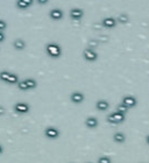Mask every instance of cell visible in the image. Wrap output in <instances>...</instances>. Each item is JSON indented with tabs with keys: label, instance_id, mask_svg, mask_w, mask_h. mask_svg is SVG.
Instances as JSON below:
<instances>
[{
	"label": "cell",
	"instance_id": "cell-1",
	"mask_svg": "<svg viewBox=\"0 0 149 163\" xmlns=\"http://www.w3.org/2000/svg\"><path fill=\"white\" fill-rule=\"evenodd\" d=\"M0 81L5 82V83L11 84V85H14L20 79L16 73H12V72L7 71V70H2V71H0Z\"/></svg>",
	"mask_w": 149,
	"mask_h": 163
},
{
	"label": "cell",
	"instance_id": "cell-2",
	"mask_svg": "<svg viewBox=\"0 0 149 163\" xmlns=\"http://www.w3.org/2000/svg\"><path fill=\"white\" fill-rule=\"evenodd\" d=\"M46 53L48 54V56H50L51 58H58L62 55V49L57 43L50 42V43L46 46Z\"/></svg>",
	"mask_w": 149,
	"mask_h": 163
},
{
	"label": "cell",
	"instance_id": "cell-3",
	"mask_svg": "<svg viewBox=\"0 0 149 163\" xmlns=\"http://www.w3.org/2000/svg\"><path fill=\"white\" fill-rule=\"evenodd\" d=\"M125 114H122L120 112H113V113H111V114L107 115V122H110V124H113V125H119V124H122L124 121H125Z\"/></svg>",
	"mask_w": 149,
	"mask_h": 163
},
{
	"label": "cell",
	"instance_id": "cell-4",
	"mask_svg": "<svg viewBox=\"0 0 149 163\" xmlns=\"http://www.w3.org/2000/svg\"><path fill=\"white\" fill-rule=\"evenodd\" d=\"M61 135V132L56 128V127H53V126H49L44 130V136L49 140H56L59 138Z\"/></svg>",
	"mask_w": 149,
	"mask_h": 163
},
{
	"label": "cell",
	"instance_id": "cell-5",
	"mask_svg": "<svg viewBox=\"0 0 149 163\" xmlns=\"http://www.w3.org/2000/svg\"><path fill=\"white\" fill-rule=\"evenodd\" d=\"M13 108L18 114H26L30 111V105L28 103H24V101H18Z\"/></svg>",
	"mask_w": 149,
	"mask_h": 163
},
{
	"label": "cell",
	"instance_id": "cell-6",
	"mask_svg": "<svg viewBox=\"0 0 149 163\" xmlns=\"http://www.w3.org/2000/svg\"><path fill=\"white\" fill-rule=\"evenodd\" d=\"M83 57L85 58L87 62H96L98 59V54L96 53L94 49L86 48L83 51Z\"/></svg>",
	"mask_w": 149,
	"mask_h": 163
},
{
	"label": "cell",
	"instance_id": "cell-7",
	"mask_svg": "<svg viewBox=\"0 0 149 163\" xmlns=\"http://www.w3.org/2000/svg\"><path fill=\"white\" fill-rule=\"evenodd\" d=\"M121 104L122 105H125L126 107H128V108H133L136 106L138 104V100H136V98L134 96H130V95H127L122 98V100H121Z\"/></svg>",
	"mask_w": 149,
	"mask_h": 163
},
{
	"label": "cell",
	"instance_id": "cell-8",
	"mask_svg": "<svg viewBox=\"0 0 149 163\" xmlns=\"http://www.w3.org/2000/svg\"><path fill=\"white\" fill-rule=\"evenodd\" d=\"M84 99H85V96L81 91H75L70 95V100L73 104H82Z\"/></svg>",
	"mask_w": 149,
	"mask_h": 163
},
{
	"label": "cell",
	"instance_id": "cell-9",
	"mask_svg": "<svg viewBox=\"0 0 149 163\" xmlns=\"http://www.w3.org/2000/svg\"><path fill=\"white\" fill-rule=\"evenodd\" d=\"M69 15H70V18L72 20H79L83 18V15H84V11L82 8H77V7H75V8H71L70 12H69Z\"/></svg>",
	"mask_w": 149,
	"mask_h": 163
},
{
	"label": "cell",
	"instance_id": "cell-10",
	"mask_svg": "<svg viewBox=\"0 0 149 163\" xmlns=\"http://www.w3.org/2000/svg\"><path fill=\"white\" fill-rule=\"evenodd\" d=\"M63 11L61 8H53V10L49 12V16L51 18L55 21H58V20L63 19Z\"/></svg>",
	"mask_w": 149,
	"mask_h": 163
},
{
	"label": "cell",
	"instance_id": "cell-11",
	"mask_svg": "<svg viewBox=\"0 0 149 163\" xmlns=\"http://www.w3.org/2000/svg\"><path fill=\"white\" fill-rule=\"evenodd\" d=\"M96 108L100 112H105L110 108V103L106 100V99H99L96 103Z\"/></svg>",
	"mask_w": 149,
	"mask_h": 163
},
{
	"label": "cell",
	"instance_id": "cell-12",
	"mask_svg": "<svg viewBox=\"0 0 149 163\" xmlns=\"http://www.w3.org/2000/svg\"><path fill=\"white\" fill-rule=\"evenodd\" d=\"M98 125H99V121H98V119L94 118V117H89V118L85 119V126H86L87 128H90V130L97 128Z\"/></svg>",
	"mask_w": 149,
	"mask_h": 163
},
{
	"label": "cell",
	"instance_id": "cell-13",
	"mask_svg": "<svg viewBox=\"0 0 149 163\" xmlns=\"http://www.w3.org/2000/svg\"><path fill=\"white\" fill-rule=\"evenodd\" d=\"M103 26L105 27V28H114L116 26V20L114 18H112V16H107L105 19L103 20Z\"/></svg>",
	"mask_w": 149,
	"mask_h": 163
},
{
	"label": "cell",
	"instance_id": "cell-14",
	"mask_svg": "<svg viewBox=\"0 0 149 163\" xmlns=\"http://www.w3.org/2000/svg\"><path fill=\"white\" fill-rule=\"evenodd\" d=\"M113 141L116 142V143H124L126 141V135L125 133H122V132H116L114 134H113Z\"/></svg>",
	"mask_w": 149,
	"mask_h": 163
},
{
	"label": "cell",
	"instance_id": "cell-15",
	"mask_svg": "<svg viewBox=\"0 0 149 163\" xmlns=\"http://www.w3.org/2000/svg\"><path fill=\"white\" fill-rule=\"evenodd\" d=\"M13 47H14L16 50H24L26 48V42H24V40L22 38H16L14 40V42H13Z\"/></svg>",
	"mask_w": 149,
	"mask_h": 163
},
{
	"label": "cell",
	"instance_id": "cell-16",
	"mask_svg": "<svg viewBox=\"0 0 149 163\" xmlns=\"http://www.w3.org/2000/svg\"><path fill=\"white\" fill-rule=\"evenodd\" d=\"M24 81V83H26V86H27L28 90H34L35 87L37 86V82H36V79H34V78H26Z\"/></svg>",
	"mask_w": 149,
	"mask_h": 163
},
{
	"label": "cell",
	"instance_id": "cell-17",
	"mask_svg": "<svg viewBox=\"0 0 149 163\" xmlns=\"http://www.w3.org/2000/svg\"><path fill=\"white\" fill-rule=\"evenodd\" d=\"M116 21H118V22H120L121 24H125L129 21V16H128L127 14H120L119 16H118Z\"/></svg>",
	"mask_w": 149,
	"mask_h": 163
},
{
	"label": "cell",
	"instance_id": "cell-18",
	"mask_svg": "<svg viewBox=\"0 0 149 163\" xmlns=\"http://www.w3.org/2000/svg\"><path fill=\"white\" fill-rule=\"evenodd\" d=\"M97 163H112V158L110 156H107V155H103L100 157H98Z\"/></svg>",
	"mask_w": 149,
	"mask_h": 163
},
{
	"label": "cell",
	"instance_id": "cell-19",
	"mask_svg": "<svg viewBox=\"0 0 149 163\" xmlns=\"http://www.w3.org/2000/svg\"><path fill=\"white\" fill-rule=\"evenodd\" d=\"M128 107H126L125 105H122V104H120V105H118V107H116V112H120V113H122V114H125L128 112Z\"/></svg>",
	"mask_w": 149,
	"mask_h": 163
},
{
	"label": "cell",
	"instance_id": "cell-20",
	"mask_svg": "<svg viewBox=\"0 0 149 163\" xmlns=\"http://www.w3.org/2000/svg\"><path fill=\"white\" fill-rule=\"evenodd\" d=\"M7 28V24H6V21L0 19V32H2V30H5Z\"/></svg>",
	"mask_w": 149,
	"mask_h": 163
},
{
	"label": "cell",
	"instance_id": "cell-21",
	"mask_svg": "<svg viewBox=\"0 0 149 163\" xmlns=\"http://www.w3.org/2000/svg\"><path fill=\"white\" fill-rule=\"evenodd\" d=\"M97 46H98V42H97V41H94V40H91V41L89 42V48L94 49Z\"/></svg>",
	"mask_w": 149,
	"mask_h": 163
},
{
	"label": "cell",
	"instance_id": "cell-22",
	"mask_svg": "<svg viewBox=\"0 0 149 163\" xmlns=\"http://www.w3.org/2000/svg\"><path fill=\"white\" fill-rule=\"evenodd\" d=\"M24 4H26V5L28 6V7H30V6L33 5V2H34V0H21Z\"/></svg>",
	"mask_w": 149,
	"mask_h": 163
},
{
	"label": "cell",
	"instance_id": "cell-23",
	"mask_svg": "<svg viewBox=\"0 0 149 163\" xmlns=\"http://www.w3.org/2000/svg\"><path fill=\"white\" fill-rule=\"evenodd\" d=\"M5 113H6L5 107H4V106H1V105H0V117H2V115L5 114Z\"/></svg>",
	"mask_w": 149,
	"mask_h": 163
},
{
	"label": "cell",
	"instance_id": "cell-24",
	"mask_svg": "<svg viewBox=\"0 0 149 163\" xmlns=\"http://www.w3.org/2000/svg\"><path fill=\"white\" fill-rule=\"evenodd\" d=\"M37 1V4H40V5H46V4H48L49 0H36Z\"/></svg>",
	"mask_w": 149,
	"mask_h": 163
},
{
	"label": "cell",
	"instance_id": "cell-25",
	"mask_svg": "<svg viewBox=\"0 0 149 163\" xmlns=\"http://www.w3.org/2000/svg\"><path fill=\"white\" fill-rule=\"evenodd\" d=\"M5 40V34H4V32H0V42H2Z\"/></svg>",
	"mask_w": 149,
	"mask_h": 163
},
{
	"label": "cell",
	"instance_id": "cell-26",
	"mask_svg": "<svg viewBox=\"0 0 149 163\" xmlns=\"http://www.w3.org/2000/svg\"><path fill=\"white\" fill-rule=\"evenodd\" d=\"M2 153H4V147H2L1 144H0V155H1Z\"/></svg>",
	"mask_w": 149,
	"mask_h": 163
},
{
	"label": "cell",
	"instance_id": "cell-27",
	"mask_svg": "<svg viewBox=\"0 0 149 163\" xmlns=\"http://www.w3.org/2000/svg\"><path fill=\"white\" fill-rule=\"evenodd\" d=\"M147 142L149 143V135H148V138H147Z\"/></svg>",
	"mask_w": 149,
	"mask_h": 163
},
{
	"label": "cell",
	"instance_id": "cell-28",
	"mask_svg": "<svg viewBox=\"0 0 149 163\" xmlns=\"http://www.w3.org/2000/svg\"><path fill=\"white\" fill-rule=\"evenodd\" d=\"M86 163H92V162H86Z\"/></svg>",
	"mask_w": 149,
	"mask_h": 163
}]
</instances>
